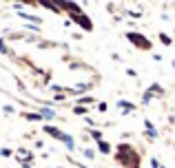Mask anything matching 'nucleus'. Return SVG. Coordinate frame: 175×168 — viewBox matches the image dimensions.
<instances>
[{
    "label": "nucleus",
    "instance_id": "20e7f679",
    "mask_svg": "<svg viewBox=\"0 0 175 168\" xmlns=\"http://www.w3.org/2000/svg\"><path fill=\"white\" fill-rule=\"evenodd\" d=\"M100 151H104V153H109V151H111V146H109L106 142H100Z\"/></svg>",
    "mask_w": 175,
    "mask_h": 168
},
{
    "label": "nucleus",
    "instance_id": "7ed1b4c3",
    "mask_svg": "<svg viewBox=\"0 0 175 168\" xmlns=\"http://www.w3.org/2000/svg\"><path fill=\"white\" fill-rule=\"evenodd\" d=\"M38 115H44L47 119H53V117H56V113H53V111H49V108H40Z\"/></svg>",
    "mask_w": 175,
    "mask_h": 168
},
{
    "label": "nucleus",
    "instance_id": "f03ea898",
    "mask_svg": "<svg viewBox=\"0 0 175 168\" xmlns=\"http://www.w3.org/2000/svg\"><path fill=\"white\" fill-rule=\"evenodd\" d=\"M128 40H133V42H140V44L144 46V49H149V42H146L144 38H140V35H135V33H131V35H128Z\"/></svg>",
    "mask_w": 175,
    "mask_h": 168
},
{
    "label": "nucleus",
    "instance_id": "f257e3e1",
    "mask_svg": "<svg viewBox=\"0 0 175 168\" xmlns=\"http://www.w3.org/2000/svg\"><path fill=\"white\" fill-rule=\"evenodd\" d=\"M44 130H47V133H51V135L56 137V139H60V142H64V144H67L69 148H73V146H76V144H73V139H71L69 135H64L62 130H58V128H53V126H47Z\"/></svg>",
    "mask_w": 175,
    "mask_h": 168
}]
</instances>
